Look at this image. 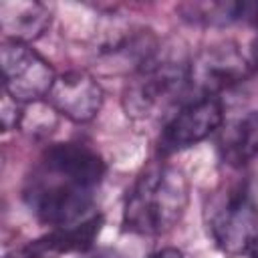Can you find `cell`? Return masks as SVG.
I'll return each instance as SVG.
<instances>
[{
    "mask_svg": "<svg viewBox=\"0 0 258 258\" xmlns=\"http://www.w3.org/2000/svg\"><path fill=\"white\" fill-rule=\"evenodd\" d=\"M103 175L105 163L95 149L77 141L54 143L26 175L22 196L38 222L73 226L89 220Z\"/></svg>",
    "mask_w": 258,
    "mask_h": 258,
    "instance_id": "1",
    "label": "cell"
},
{
    "mask_svg": "<svg viewBox=\"0 0 258 258\" xmlns=\"http://www.w3.org/2000/svg\"><path fill=\"white\" fill-rule=\"evenodd\" d=\"M189 185L177 167L151 165L131 187L125 208L123 226L135 234L159 236L169 232L185 214Z\"/></svg>",
    "mask_w": 258,
    "mask_h": 258,
    "instance_id": "2",
    "label": "cell"
},
{
    "mask_svg": "<svg viewBox=\"0 0 258 258\" xmlns=\"http://www.w3.org/2000/svg\"><path fill=\"white\" fill-rule=\"evenodd\" d=\"M191 87L189 64L177 58L153 56L129 81L123 93L125 113L133 119H151L167 111Z\"/></svg>",
    "mask_w": 258,
    "mask_h": 258,
    "instance_id": "3",
    "label": "cell"
},
{
    "mask_svg": "<svg viewBox=\"0 0 258 258\" xmlns=\"http://www.w3.org/2000/svg\"><path fill=\"white\" fill-rule=\"evenodd\" d=\"M206 222L216 246L230 256H242L258 242V204L246 187H228L214 196Z\"/></svg>",
    "mask_w": 258,
    "mask_h": 258,
    "instance_id": "4",
    "label": "cell"
},
{
    "mask_svg": "<svg viewBox=\"0 0 258 258\" xmlns=\"http://www.w3.org/2000/svg\"><path fill=\"white\" fill-rule=\"evenodd\" d=\"M4 93L18 103H36L46 99L56 75L46 58L30 44L4 40L0 48Z\"/></svg>",
    "mask_w": 258,
    "mask_h": 258,
    "instance_id": "5",
    "label": "cell"
},
{
    "mask_svg": "<svg viewBox=\"0 0 258 258\" xmlns=\"http://www.w3.org/2000/svg\"><path fill=\"white\" fill-rule=\"evenodd\" d=\"M222 123H224L222 101L214 95L198 97L196 101H189L169 117L159 137V149L163 153H175L187 149L210 137L214 131H218Z\"/></svg>",
    "mask_w": 258,
    "mask_h": 258,
    "instance_id": "6",
    "label": "cell"
},
{
    "mask_svg": "<svg viewBox=\"0 0 258 258\" xmlns=\"http://www.w3.org/2000/svg\"><path fill=\"white\" fill-rule=\"evenodd\" d=\"M248 75V60L236 44H218L204 50L189 64V83L204 95H214L230 89Z\"/></svg>",
    "mask_w": 258,
    "mask_h": 258,
    "instance_id": "7",
    "label": "cell"
},
{
    "mask_svg": "<svg viewBox=\"0 0 258 258\" xmlns=\"http://www.w3.org/2000/svg\"><path fill=\"white\" fill-rule=\"evenodd\" d=\"M46 99L62 117L75 123H87L101 111L103 89L87 71H69L56 77Z\"/></svg>",
    "mask_w": 258,
    "mask_h": 258,
    "instance_id": "8",
    "label": "cell"
},
{
    "mask_svg": "<svg viewBox=\"0 0 258 258\" xmlns=\"http://www.w3.org/2000/svg\"><path fill=\"white\" fill-rule=\"evenodd\" d=\"M50 10L36 0H4L0 2V26L6 40L32 42L40 38L50 26Z\"/></svg>",
    "mask_w": 258,
    "mask_h": 258,
    "instance_id": "9",
    "label": "cell"
},
{
    "mask_svg": "<svg viewBox=\"0 0 258 258\" xmlns=\"http://www.w3.org/2000/svg\"><path fill=\"white\" fill-rule=\"evenodd\" d=\"M99 230H101V218L91 216L85 222L56 228L54 232L46 234L44 238L30 242L22 250V256L24 258H52V256L71 254V252L83 254L93 246Z\"/></svg>",
    "mask_w": 258,
    "mask_h": 258,
    "instance_id": "10",
    "label": "cell"
},
{
    "mask_svg": "<svg viewBox=\"0 0 258 258\" xmlns=\"http://www.w3.org/2000/svg\"><path fill=\"white\" fill-rule=\"evenodd\" d=\"M220 155L226 163L240 167L258 155V111H250L228 123L218 139Z\"/></svg>",
    "mask_w": 258,
    "mask_h": 258,
    "instance_id": "11",
    "label": "cell"
},
{
    "mask_svg": "<svg viewBox=\"0 0 258 258\" xmlns=\"http://www.w3.org/2000/svg\"><path fill=\"white\" fill-rule=\"evenodd\" d=\"M179 12L185 20L204 26H228L242 20V2H189Z\"/></svg>",
    "mask_w": 258,
    "mask_h": 258,
    "instance_id": "12",
    "label": "cell"
},
{
    "mask_svg": "<svg viewBox=\"0 0 258 258\" xmlns=\"http://www.w3.org/2000/svg\"><path fill=\"white\" fill-rule=\"evenodd\" d=\"M22 103L14 101L8 93H4L2 97V103H0V121H2V129L4 131H10L14 129L20 119H22V109H20Z\"/></svg>",
    "mask_w": 258,
    "mask_h": 258,
    "instance_id": "13",
    "label": "cell"
},
{
    "mask_svg": "<svg viewBox=\"0 0 258 258\" xmlns=\"http://www.w3.org/2000/svg\"><path fill=\"white\" fill-rule=\"evenodd\" d=\"M242 20L258 28V2H242Z\"/></svg>",
    "mask_w": 258,
    "mask_h": 258,
    "instance_id": "14",
    "label": "cell"
},
{
    "mask_svg": "<svg viewBox=\"0 0 258 258\" xmlns=\"http://www.w3.org/2000/svg\"><path fill=\"white\" fill-rule=\"evenodd\" d=\"M149 258H185L177 248H161L155 254H151Z\"/></svg>",
    "mask_w": 258,
    "mask_h": 258,
    "instance_id": "15",
    "label": "cell"
},
{
    "mask_svg": "<svg viewBox=\"0 0 258 258\" xmlns=\"http://www.w3.org/2000/svg\"><path fill=\"white\" fill-rule=\"evenodd\" d=\"M250 258H258V242L254 244V248L250 250Z\"/></svg>",
    "mask_w": 258,
    "mask_h": 258,
    "instance_id": "16",
    "label": "cell"
},
{
    "mask_svg": "<svg viewBox=\"0 0 258 258\" xmlns=\"http://www.w3.org/2000/svg\"><path fill=\"white\" fill-rule=\"evenodd\" d=\"M232 258H242V256H232Z\"/></svg>",
    "mask_w": 258,
    "mask_h": 258,
    "instance_id": "17",
    "label": "cell"
}]
</instances>
